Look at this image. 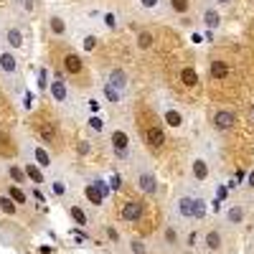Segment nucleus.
Wrapping results in <instances>:
<instances>
[{
	"instance_id": "nucleus-26",
	"label": "nucleus",
	"mask_w": 254,
	"mask_h": 254,
	"mask_svg": "<svg viewBox=\"0 0 254 254\" xmlns=\"http://www.w3.org/2000/svg\"><path fill=\"white\" fill-rule=\"evenodd\" d=\"M201 18H203V26H206V28H211V31L221 26V13H219L216 8H211V5H208V8H203Z\"/></svg>"
},
{
	"instance_id": "nucleus-17",
	"label": "nucleus",
	"mask_w": 254,
	"mask_h": 254,
	"mask_svg": "<svg viewBox=\"0 0 254 254\" xmlns=\"http://www.w3.org/2000/svg\"><path fill=\"white\" fill-rule=\"evenodd\" d=\"M3 193L10 198V201H15L20 208H26L28 203H31V193H28V190L23 188V186H15V183H8L5 186V190H3Z\"/></svg>"
},
{
	"instance_id": "nucleus-29",
	"label": "nucleus",
	"mask_w": 254,
	"mask_h": 254,
	"mask_svg": "<svg viewBox=\"0 0 254 254\" xmlns=\"http://www.w3.org/2000/svg\"><path fill=\"white\" fill-rule=\"evenodd\" d=\"M163 3L173 15H186L190 10V0H163Z\"/></svg>"
},
{
	"instance_id": "nucleus-3",
	"label": "nucleus",
	"mask_w": 254,
	"mask_h": 254,
	"mask_svg": "<svg viewBox=\"0 0 254 254\" xmlns=\"http://www.w3.org/2000/svg\"><path fill=\"white\" fill-rule=\"evenodd\" d=\"M110 147H112V155L122 163H132L135 158V145H132V135L127 130V125L117 122L112 125L110 130Z\"/></svg>"
},
{
	"instance_id": "nucleus-24",
	"label": "nucleus",
	"mask_w": 254,
	"mask_h": 254,
	"mask_svg": "<svg viewBox=\"0 0 254 254\" xmlns=\"http://www.w3.org/2000/svg\"><path fill=\"white\" fill-rule=\"evenodd\" d=\"M23 171H26V176H28V181H31L33 186H44V183L49 181V176L41 171L38 165H33V163H26V165H23Z\"/></svg>"
},
{
	"instance_id": "nucleus-25",
	"label": "nucleus",
	"mask_w": 254,
	"mask_h": 254,
	"mask_svg": "<svg viewBox=\"0 0 254 254\" xmlns=\"http://www.w3.org/2000/svg\"><path fill=\"white\" fill-rule=\"evenodd\" d=\"M102 97L107 99L110 104H122V102L127 99V92L115 89V87H110V84H102Z\"/></svg>"
},
{
	"instance_id": "nucleus-8",
	"label": "nucleus",
	"mask_w": 254,
	"mask_h": 254,
	"mask_svg": "<svg viewBox=\"0 0 254 254\" xmlns=\"http://www.w3.org/2000/svg\"><path fill=\"white\" fill-rule=\"evenodd\" d=\"M145 216V203L140 198H130V201H125L117 211V219L122 224H137L140 219Z\"/></svg>"
},
{
	"instance_id": "nucleus-14",
	"label": "nucleus",
	"mask_w": 254,
	"mask_h": 254,
	"mask_svg": "<svg viewBox=\"0 0 254 254\" xmlns=\"http://www.w3.org/2000/svg\"><path fill=\"white\" fill-rule=\"evenodd\" d=\"M142 140H145V145L150 147V150H160V147L165 145V132H163V127H158V125L145 127V130H142Z\"/></svg>"
},
{
	"instance_id": "nucleus-15",
	"label": "nucleus",
	"mask_w": 254,
	"mask_h": 254,
	"mask_svg": "<svg viewBox=\"0 0 254 254\" xmlns=\"http://www.w3.org/2000/svg\"><path fill=\"white\" fill-rule=\"evenodd\" d=\"M203 247L208 254H216L224 249V231L221 229H208L203 234Z\"/></svg>"
},
{
	"instance_id": "nucleus-7",
	"label": "nucleus",
	"mask_w": 254,
	"mask_h": 254,
	"mask_svg": "<svg viewBox=\"0 0 254 254\" xmlns=\"http://www.w3.org/2000/svg\"><path fill=\"white\" fill-rule=\"evenodd\" d=\"M49 97L54 99L56 107L61 110H71V92H69V84L64 81L61 76H54L49 84Z\"/></svg>"
},
{
	"instance_id": "nucleus-10",
	"label": "nucleus",
	"mask_w": 254,
	"mask_h": 254,
	"mask_svg": "<svg viewBox=\"0 0 254 254\" xmlns=\"http://www.w3.org/2000/svg\"><path fill=\"white\" fill-rule=\"evenodd\" d=\"M84 196H87V201L92 206H104V201L110 198V188L104 181H92L87 183V188H84Z\"/></svg>"
},
{
	"instance_id": "nucleus-9",
	"label": "nucleus",
	"mask_w": 254,
	"mask_h": 254,
	"mask_svg": "<svg viewBox=\"0 0 254 254\" xmlns=\"http://www.w3.org/2000/svg\"><path fill=\"white\" fill-rule=\"evenodd\" d=\"M188 173H190V181L193 183H208L211 181V163L203 158V155H196L193 160H190V168H188Z\"/></svg>"
},
{
	"instance_id": "nucleus-34",
	"label": "nucleus",
	"mask_w": 254,
	"mask_h": 254,
	"mask_svg": "<svg viewBox=\"0 0 254 254\" xmlns=\"http://www.w3.org/2000/svg\"><path fill=\"white\" fill-rule=\"evenodd\" d=\"M135 46H137L140 51H150V46H153V33H150V31H140L137 38H135Z\"/></svg>"
},
{
	"instance_id": "nucleus-31",
	"label": "nucleus",
	"mask_w": 254,
	"mask_h": 254,
	"mask_svg": "<svg viewBox=\"0 0 254 254\" xmlns=\"http://www.w3.org/2000/svg\"><path fill=\"white\" fill-rule=\"evenodd\" d=\"M18 208H20V206H18L15 201H10L5 193H0V214H5V216L13 219V216H18Z\"/></svg>"
},
{
	"instance_id": "nucleus-28",
	"label": "nucleus",
	"mask_w": 254,
	"mask_h": 254,
	"mask_svg": "<svg viewBox=\"0 0 254 254\" xmlns=\"http://www.w3.org/2000/svg\"><path fill=\"white\" fill-rule=\"evenodd\" d=\"M49 188H51V193H54L59 201L69 196V186H66V181H64V178H59V176H54V178L49 181Z\"/></svg>"
},
{
	"instance_id": "nucleus-6",
	"label": "nucleus",
	"mask_w": 254,
	"mask_h": 254,
	"mask_svg": "<svg viewBox=\"0 0 254 254\" xmlns=\"http://www.w3.org/2000/svg\"><path fill=\"white\" fill-rule=\"evenodd\" d=\"M0 44L8 46L10 51H23V46H26V36H23V31H20V26L0 18Z\"/></svg>"
},
{
	"instance_id": "nucleus-37",
	"label": "nucleus",
	"mask_w": 254,
	"mask_h": 254,
	"mask_svg": "<svg viewBox=\"0 0 254 254\" xmlns=\"http://www.w3.org/2000/svg\"><path fill=\"white\" fill-rule=\"evenodd\" d=\"M38 132H41V137H44V140H56V132H54V127L51 125H46V122H41L38 125Z\"/></svg>"
},
{
	"instance_id": "nucleus-22",
	"label": "nucleus",
	"mask_w": 254,
	"mask_h": 254,
	"mask_svg": "<svg viewBox=\"0 0 254 254\" xmlns=\"http://www.w3.org/2000/svg\"><path fill=\"white\" fill-rule=\"evenodd\" d=\"M125 254H150V247L140 237H130V239H125Z\"/></svg>"
},
{
	"instance_id": "nucleus-30",
	"label": "nucleus",
	"mask_w": 254,
	"mask_h": 254,
	"mask_svg": "<svg viewBox=\"0 0 254 254\" xmlns=\"http://www.w3.org/2000/svg\"><path fill=\"white\" fill-rule=\"evenodd\" d=\"M87 130L94 132V135H102V132H107V122H104L99 115H89L87 117Z\"/></svg>"
},
{
	"instance_id": "nucleus-38",
	"label": "nucleus",
	"mask_w": 254,
	"mask_h": 254,
	"mask_svg": "<svg viewBox=\"0 0 254 254\" xmlns=\"http://www.w3.org/2000/svg\"><path fill=\"white\" fill-rule=\"evenodd\" d=\"M38 84H41V87H44V84H46V69H44V66L38 69Z\"/></svg>"
},
{
	"instance_id": "nucleus-33",
	"label": "nucleus",
	"mask_w": 254,
	"mask_h": 254,
	"mask_svg": "<svg viewBox=\"0 0 254 254\" xmlns=\"http://www.w3.org/2000/svg\"><path fill=\"white\" fill-rule=\"evenodd\" d=\"M137 5L145 10V13H150V15H158L160 10H163V0H137Z\"/></svg>"
},
{
	"instance_id": "nucleus-42",
	"label": "nucleus",
	"mask_w": 254,
	"mask_h": 254,
	"mask_svg": "<svg viewBox=\"0 0 254 254\" xmlns=\"http://www.w3.org/2000/svg\"><path fill=\"white\" fill-rule=\"evenodd\" d=\"M216 3H219V5H231L234 0H216Z\"/></svg>"
},
{
	"instance_id": "nucleus-27",
	"label": "nucleus",
	"mask_w": 254,
	"mask_h": 254,
	"mask_svg": "<svg viewBox=\"0 0 254 254\" xmlns=\"http://www.w3.org/2000/svg\"><path fill=\"white\" fill-rule=\"evenodd\" d=\"M5 176H8V181L15 183V186H23V183L28 181V176H26V171H23V165H15V163L5 168Z\"/></svg>"
},
{
	"instance_id": "nucleus-19",
	"label": "nucleus",
	"mask_w": 254,
	"mask_h": 254,
	"mask_svg": "<svg viewBox=\"0 0 254 254\" xmlns=\"http://www.w3.org/2000/svg\"><path fill=\"white\" fill-rule=\"evenodd\" d=\"M66 214H69V219H71L76 226H81V229H87V226L92 224L89 211L84 208V206H79V203H69V206H66Z\"/></svg>"
},
{
	"instance_id": "nucleus-13",
	"label": "nucleus",
	"mask_w": 254,
	"mask_h": 254,
	"mask_svg": "<svg viewBox=\"0 0 254 254\" xmlns=\"http://www.w3.org/2000/svg\"><path fill=\"white\" fill-rule=\"evenodd\" d=\"M61 66H64V74L76 76V74L84 71V59L76 51H66V54H64V59H61Z\"/></svg>"
},
{
	"instance_id": "nucleus-36",
	"label": "nucleus",
	"mask_w": 254,
	"mask_h": 254,
	"mask_svg": "<svg viewBox=\"0 0 254 254\" xmlns=\"http://www.w3.org/2000/svg\"><path fill=\"white\" fill-rule=\"evenodd\" d=\"M104 234H107V239H110L115 247H122V237H120V231H117L112 224H107V226H104Z\"/></svg>"
},
{
	"instance_id": "nucleus-41",
	"label": "nucleus",
	"mask_w": 254,
	"mask_h": 254,
	"mask_svg": "<svg viewBox=\"0 0 254 254\" xmlns=\"http://www.w3.org/2000/svg\"><path fill=\"white\" fill-rule=\"evenodd\" d=\"M216 196H219V198H226V196H229V190H226V188L221 186V188H219V193H216Z\"/></svg>"
},
{
	"instance_id": "nucleus-11",
	"label": "nucleus",
	"mask_w": 254,
	"mask_h": 254,
	"mask_svg": "<svg viewBox=\"0 0 254 254\" xmlns=\"http://www.w3.org/2000/svg\"><path fill=\"white\" fill-rule=\"evenodd\" d=\"M211 125H214L219 132H229V130H234V125H237V115L231 110H216L211 115Z\"/></svg>"
},
{
	"instance_id": "nucleus-1",
	"label": "nucleus",
	"mask_w": 254,
	"mask_h": 254,
	"mask_svg": "<svg viewBox=\"0 0 254 254\" xmlns=\"http://www.w3.org/2000/svg\"><path fill=\"white\" fill-rule=\"evenodd\" d=\"M171 214L181 221H201L208 214V203L198 193H178L171 203Z\"/></svg>"
},
{
	"instance_id": "nucleus-32",
	"label": "nucleus",
	"mask_w": 254,
	"mask_h": 254,
	"mask_svg": "<svg viewBox=\"0 0 254 254\" xmlns=\"http://www.w3.org/2000/svg\"><path fill=\"white\" fill-rule=\"evenodd\" d=\"M97 46H99V36H94V33L81 36V54H94Z\"/></svg>"
},
{
	"instance_id": "nucleus-12",
	"label": "nucleus",
	"mask_w": 254,
	"mask_h": 254,
	"mask_svg": "<svg viewBox=\"0 0 254 254\" xmlns=\"http://www.w3.org/2000/svg\"><path fill=\"white\" fill-rule=\"evenodd\" d=\"M160 115H163L165 125L171 127V130H181V127L186 125V115H183L178 107H173V104H163V107H160Z\"/></svg>"
},
{
	"instance_id": "nucleus-23",
	"label": "nucleus",
	"mask_w": 254,
	"mask_h": 254,
	"mask_svg": "<svg viewBox=\"0 0 254 254\" xmlns=\"http://www.w3.org/2000/svg\"><path fill=\"white\" fill-rule=\"evenodd\" d=\"M208 74H211V79H216V81L226 79L229 76V64L224 59H214V61L208 64Z\"/></svg>"
},
{
	"instance_id": "nucleus-4",
	"label": "nucleus",
	"mask_w": 254,
	"mask_h": 254,
	"mask_svg": "<svg viewBox=\"0 0 254 254\" xmlns=\"http://www.w3.org/2000/svg\"><path fill=\"white\" fill-rule=\"evenodd\" d=\"M130 176H132V181H135V186H137L140 193H145V196H158V178H155V173H153V168L147 165L140 155H135L132 163H130Z\"/></svg>"
},
{
	"instance_id": "nucleus-18",
	"label": "nucleus",
	"mask_w": 254,
	"mask_h": 254,
	"mask_svg": "<svg viewBox=\"0 0 254 254\" xmlns=\"http://www.w3.org/2000/svg\"><path fill=\"white\" fill-rule=\"evenodd\" d=\"M104 84H110V87H115V89L127 92V87H130V76H127V71H125V69L115 66V69H110V71H107V79H104Z\"/></svg>"
},
{
	"instance_id": "nucleus-39",
	"label": "nucleus",
	"mask_w": 254,
	"mask_h": 254,
	"mask_svg": "<svg viewBox=\"0 0 254 254\" xmlns=\"http://www.w3.org/2000/svg\"><path fill=\"white\" fill-rule=\"evenodd\" d=\"M79 153H81V155H87V153H89V142H87V140L79 142Z\"/></svg>"
},
{
	"instance_id": "nucleus-16",
	"label": "nucleus",
	"mask_w": 254,
	"mask_h": 254,
	"mask_svg": "<svg viewBox=\"0 0 254 254\" xmlns=\"http://www.w3.org/2000/svg\"><path fill=\"white\" fill-rule=\"evenodd\" d=\"M49 33L56 38H69V23L61 13H51L49 15Z\"/></svg>"
},
{
	"instance_id": "nucleus-40",
	"label": "nucleus",
	"mask_w": 254,
	"mask_h": 254,
	"mask_svg": "<svg viewBox=\"0 0 254 254\" xmlns=\"http://www.w3.org/2000/svg\"><path fill=\"white\" fill-rule=\"evenodd\" d=\"M247 188H249V190H254V171L247 176Z\"/></svg>"
},
{
	"instance_id": "nucleus-2",
	"label": "nucleus",
	"mask_w": 254,
	"mask_h": 254,
	"mask_svg": "<svg viewBox=\"0 0 254 254\" xmlns=\"http://www.w3.org/2000/svg\"><path fill=\"white\" fill-rule=\"evenodd\" d=\"M18 145H20V153H23L26 163H33L38 165L44 173H51L54 171V155L49 153V147H44L41 142H36L31 135H18Z\"/></svg>"
},
{
	"instance_id": "nucleus-5",
	"label": "nucleus",
	"mask_w": 254,
	"mask_h": 254,
	"mask_svg": "<svg viewBox=\"0 0 254 254\" xmlns=\"http://www.w3.org/2000/svg\"><path fill=\"white\" fill-rule=\"evenodd\" d=\"M0 79H3L8 87L20 79V64H18V56L15 51H10L8 46L0 44Z\"/></svg>"
},
{
	"instance_id": "nucleus-21",
	"label": "nucleus",
	"mask_w": 254,
	"mask_h": 254,
	"mask_svg": "<svg viewBox=\"0 0 254 254\" xmlns=\"http://www.w3.org/2000/svg\"><path fill=\"white\" fill-rule=\"evenodd\" d=\"M160 234H163L160 239H163V244H165V247H171V249H173V247H178V244H181V231H178V226H176V224H165Z\"/></svg>"
},
{
	"instance_id": "nucleus-35",
	"label": "nucleus",
	"mask_w": 254,
	"mask_h": 254,
	"mask_svg": "<svg viewBox=\"0 0 254 254\" xmlns=\"http://www.w3.org/2000/svg\"><path fill=\"white\" fill-rule=\"evenodd\" d=\"M181 81L186 84V87H196V84H198V74H196V69H190V66L181 69Z\"/></svg>"
},
{
	"instance_id": "nucleus-20",
	"label": "nucleus",
	"mask_w": 254,
	"mask_h": 254,
	"mask_svg": "<svg viewBox=\"0 0 254 254\" xmlns=\"http://www.w3.org/2000/svg\"><path fill=\"white\" fill-rule=\"evenodd\" d=\"M244 219H247V208H244L242 203L229 206L226 214H224V221H226L229 226H239V224H244Z\"/></svg>"
}]
</instances>
